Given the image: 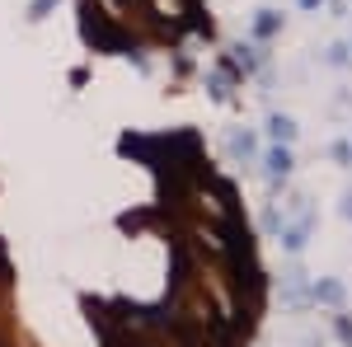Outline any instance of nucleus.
<instances>
[{"label": "nucleus", "instance_id": "nucleus-1", "mask_svg": "<svg viewBox=\"0 0 352 347\" xmlns=\"http://www.w3.org/2000/svg\"><path fill=\"white\" fill-rule=\"evenodd\" d=\"M310 230H315V212L300 207V221H292V225L277 230V235H282V249H287V254H300V249L310 244Z\"/></svg>", "mask_w": 352, "mask_h": 347}, {"label": "nucleus", "instance_id": "nucleus-2", "mask_svg": "<svg viewBox=\"0 0 352 347\" xmlns=\"http://www.w3.org/2000/svg\"><path fill=\"white\" fill-rule=\"evenodd\" d=\"M292 150H287V146H272L268 155H263V169H268V179L272 183H282V179H287V174H292Z\"/></svg>", "mask_w": 352, "mask_h": 347}, {"label": "nucleus", "instance_id": "nucleus-3", "mask_svg": "<svg viewBox=\"0 0 352 347\" xmlns=\"http://www.w3.org/2000/svg\"><path fill=\"white\" fill-rule=\"evenodd\" d=\"M296 132H300V127L287 117V113H272V117H268V136L277 141V146H292V141H296Z\"/></svg>", "mask_w": 352, "mask_h": 347}, {"label": "nucleus", "instance_id": "nucleus-4", "mask_svg": "<svg viewBox=\"0 0 352 347\" xmlns=\"http://www.w3.org/2000/svg\"><path fill=\"white\" fill-rule=\"evenodd\" d=\"M310 300H324V305H343V282H333V277H320V282L310 287Z\"/></svg>", "mask_w": 352, "mask_h": 347}, {"label": "nucleus", "instance_id": "nucleus-5", "mask_svg": "<svg viewBox=\"0 0 352 347\" xmlns=\"http://www.w3.org/2000/svg\"><path fill=\"white\" fill-rule=\"evenodd\" d=\"M282 28V14L277 10H258V19H254V38H272Z\"/></svg>", "mask_w": 352, "mask_h": 347}, {"label": "nucleus", "instance_id": "nucleus-6", "mask_svg": "<svg viewBox=\"0 0 352 347\" xmlns=\"http://www.w3.org/2000/svg\"><path fill=\"white\" fill-rule=\"evenodd\" d=\"M254 150H258V146H254V136H249V132H235V136H230V155H235V160H249Z\"/></svg>", "mask_w": 352, "mask_h": 347}, {"label": "nucleus", "instance_id": "nucleus-7", "mask_svg": "<svg viewBox=\"0 0 352 347\" xmlns=\"http://www.w3.org/2000/svg\"><path fill=\"white\" fill-rule=\"evenodd\" d=\"M300 277H305V272H287V300H292V305H300V300H305V287H300Z\"/></svg>", "mask_w": 352, "mask_h": 347}, {"label": "nucleus", "instance_id": "nucleus-8", "mask_svg": "<svg viewBox=\"0 0 352 347\" xmlns=\"http://www.w3.org/2000/svg\"><path fill=\"white\" fill-rule=\"evenodd\" d=\"M52 5H56V0H33V5H28V19H47Z\"/></svg>", "mask_w": 352, "mask_h": 347}, {"label": "nucleus", "instance_id": "nucleus-9", "mask_svg": "<svg viewBox=\"0 0 352 347\" xmlns=\"http://www.w3.org/2000/svg\"><path fill=\"white\" fill-rule=\"evenodd\" d=\"M333 160H338V164H352V146H348V141H338V146H333Z\"/></svg>", "mask_w": 352, "mask_h": 347}, {"label": "nucleus", "instance_id": "nucleus-10", "mask_svg": "<svg viewBox=\"0 0 352 347\" xmlns=\"http://www.w3.org/2000/svg\"><path fill=\"white\" fill-rule=\"evenodd\" d=\"M338 338L352 347V320H348V315H338Z\"/></svg>", "mask_w": 352, "mask_h": 347}, {"label": "nucleus", "instance_id": "nucleus-11", "mask_svg": "<svg viewBox=\"0 0 352 347\" xmlns=\"http://www.w3.org/2000/svg\"><path fill=\"white\" fill-rule=\"evenodd\" d=\"M343 216H348V221H352V188H348V192H343Z\"/></svg>", "mask_w": 352, "mask_h": 347}, {"label": "nucleus", "instance_id": "nucleus-12", "mask_svg": "<svg viewBox=\"0 0 352 347\" xmlns=\"http://www.w3.org/2000/svg\"><path fill=\"white\" fill-rule=\"evenodd\" d=\"M300 10H320V5H324V0H296Z\"/></svg>", "mask_w": 352, "mask_h": 347}]
</instances>
